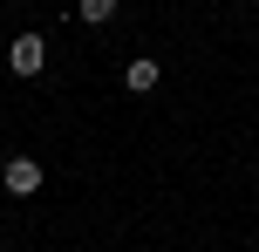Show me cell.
Listing matches in <instances>:
<instances>
[{
	"instance_id": "4",
	"label": "cell",
	"mask_w": 259,
	"mask_h": 252,
	"mask_svg": "<svg viewBox=\"0 0 259 252\" xmlns=\"http://www.w3.org/2000/svg\"><path fill=\"white\" fill-rule=\"evenodd\" d=\"M116 14V0H82V21H109Z\"/></svg>"
},
{
	"instance_id": "2",
	"label": "cell",
	"mask_w": 259,
	"mask_h": 252,
	"mask_svg": "<svg viewBox=\"0 0 259 252\" xmlns=\"http://www.w3.org/2000/svg\"><path fill=\"white\" fill-rule=\"evenodd\" d=\"M7 191H14V198H34V191H41V164L34 157H14L7 164Z\"/></svg>"
},
{
	"instance_id": "1",
	"label": "cell",
	"mask_w": 259,
	"mask_h": 252,
	"mask_svg": "<svg viewBox=\"0 0 259 252\" xmlns=\"http://www.w3.org/2000/svg\"><path fill=\"white\" fill-rule=\"evenodd\" d=\"M41 62H48V41H41V34H21L7 48V68H14V75H41Z\"/></svg>"
},
{
	"instance_id": "3",
	"label": "cell",
	"mask_w": 259,
	"mask_h": 252,
	"mask_svg": "<svg viewBox=\"0 0 259 252\" xmlns=\"http://www.w3.org/2000/svg\"><path fill=\"white\" fill-rule=\"evenodd\" d=\"M157 75H164V68H157L150 55H137V62L123 68V89H130V95H150V89H157Z\"/></svg>"
}]
</instances>
